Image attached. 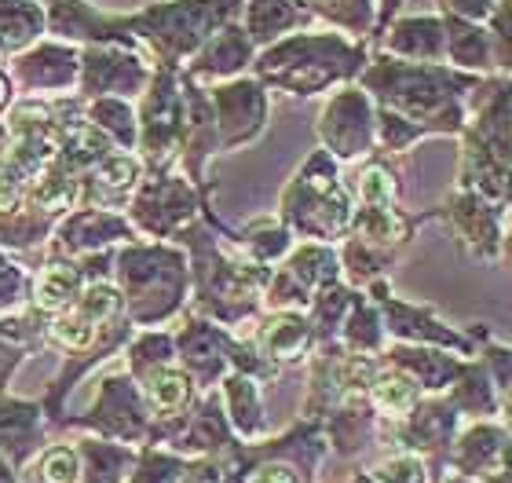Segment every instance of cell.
<instances>
[{
	"mask_svg": "<svg viewBox=\"0 0 512 483\" xmlns=\"http://www.w3.org/2000/svg\"><path fill=\"white\" fill-rule=\"evenodd\" d=\"M88 425L99 429L110 440H136L143 432V414H139L136 392L128 388L125 377H114L103 388V399L96 403V410L88 414Z\"/></svg>",
	"mask_w": 512,
	"mask_h": 483,
	"instance_id": "obj_1",
	"label": "cell"
},
{
	"mask_svg": "<svg viewBox=\"0 0 512 483\" xmlns=\"http://www.w3.org/2000/svg\"><path fill=\"white\" fill-rule=\"evenodd\" d=\"M41 443V414L26 403H0V454L19 469Z\"/></svg>",
	"mask_w": 512,
	"mask_h": 483,
	"instance_id": "obj_2",
	"label": "cell"
},
{
	"mask_svg": "<svg viewBox=\"0 0 512 483\" xmlns=\"http://www.w3.org/2000/svg\"><path fill=\"white\" fill-rule=\"evenodd\" d=\"M443 30H447V48H450V55H454V63L487 66L494 59V55H491V37H487L483 30H476L472 22L447 19V22H443Z\"/></svg>",
	"mask_w": 512,
	"mask_h": 483,
	"instance_id": "obj_3",
	"label": "cell"
},
{
	"mask_svg": "<svg viewBox=\"0 0 512 483\" xmlns=\"http://www.w3.org/2000/svg\"><path fill=\"white\" fill-rule=\"evenodd\" d=\"M395 48L406 55H425V59H439L443 44H447V30L436 19H410L395 30Z\"/></svg>",
	"mask_w": 512,
	"mask_h": 483,
	"instance_id": "obj_4",
	"label": "cell"
},
{
	"mask_svg": "<svg viewBox=\"0 0 512 483\" xmlns=\"http://www.w3.org/2000/svg\"><path fill=\"white\" fill-rule=\"evenodd\" d=\"M77 286H81V275L74 268L52 264V268H44L41 282H37V304L44 312H63L66 304L74 301Z\"/></svg>",
	"mask_w": 512,
	"mask_h": 483,
	"instance_id": "obj_5",
	"label": "cell"
},
{
	"mask_svg": "<svg viewBox=\"0 0 512 483\" xmlns=\"http://www.w3.org/2000/svg\"><path fill=\"white\" fill-rule=\"evenodd\" d=\"M85 462L77 447H48L37 465V483H81Z\"/></svg>",
	"mask_w": 512,
	"mask_h": 483,
	"instance_id": "obj_6",
	"label": "cell"
},
{
	"mask_svg": "<svg viewBox=\"0 0 512 483\" xmlns=\"http://www.w3.org/2000/svg\"><path fill=\"white\" fill-rule=\"evenodd\" d=\"M191 396V381L176 370H158L147 377V399L154 410H180Z\"/></svg>",
	"mask_w": 512,
	"mask_h": 483,
	"instance_id": "obj_7",
	"label": "cell"
},
{
	"mask_svg": "<svg viewBox=\"0 0 512 483\" xmlns=\"http://www.w3.org/2000/svg\"><path fill=\"white\" fill-rule=\"evenodd\" d=\"M374 399H377V407L388 410V414H406V410L414 407L417 388H414V381L403 374H384L374 381Z\"/></svg>",
	"mask_w": 512,
	"mask_h": 483,
	"instance_id": "obj_8",
	"label": "cell"
},
{
	"mask_svg": "<svg viewBox=\"0 0 512 483\" xmlns=\"http://www.w3.org/2000/svg\"><path fill=\"white\" fill-rule=\"evenodd\" d=\"M491 55L498 66H509L512 70V0H498V4H494Z\"/></svg>",
	"mask_w": 512,
	"mask_h": 483,
	"instance_id": "obj_9",
	"label": "cell"
},
{
	"mask_svg": "<svg viewBox=\"0 0 512 483\" xmlns=\"http://www.w3.org/2000/svg\"><path fill=\"white\" fill-rule=\"evenodd\" d=\"M304 337H308V330H304V322L300 319H278L267 326V348H271L275 355L297 352L300 344H304Z\"/></svg>",
	"mask_w": 512,
	"mask_h": 483,
	"instance_id": "obj_10",
	"label": "cell"
},
{
	"mask_svg": "<svg viewBox=\"0 0 512 483\" xmlns=\"http://www.w3.org/2000/svg\"><path fill=\"white\" fill-rule=\"evenodd\" d=\"M180 465L172 462V458H161V454H143V462H139V473L128 476V483H176L180 473H176Z\"/></svg>",
	"mask_w": 512,
	"mask_h": 483,
	"instance_id": "obj_11",
	"label": "cell"
},
{
	"mask_svg": "<svg viewBox=\"0 0 512 483\" xmlns=\"http://www.w3.org/2000/svg\"><path fill=\"white\" fill-rule=\"evenodd\" d=\"M381 476L384 483H421V465L414 458H395V462L381 465Z\"/></svg>",
	"mask_w": 512,
	"mask_h": 483,
	"instance_id": "obj_12",
	"label": "cell"
},
{
	"mask_svg": "<svg viewBox=\"0 0 512 483\" xmlns=\"http://www.w3.org/2000/svg\"><path fill=\"white\" fill-rule=\"evenodd\" d=\"M388 194H392V180H388V172H381V169L366 172V176H363L366 205H384V202H388Z\"/></svg>",
	"mask_w": 512,
	"mask_h": 483,
	"instance_id": "obj_13",
	"label": "cell"
},
{
	"mask_svg": "<svg viewBox=\"0 0 512 483\" xmlns=\"http://www.w3.org/2000/svg\"><path fill=\"white\" fill-rule=\"evenodd\" d=\"M494 4L498 0H450V8L458 11V15H465V19H487L494 11Z\"/></svg>",
	"mask_w": 512,
	"mask_h": 483,
	"instance_id": "obj_14",
	"label": "cell"
},
{
	"mask_svg": "<svg viewBox=\"0 0 512 483\" xmlns=\"http://www.w3.org/2000/svg\"><path fill=\"white\" fill-rule=\"evenodd\" d=\"M253 483H297L286 469H264V473H256Z\"/></svg>",
	"mask_w": 512,
	"mask_h": 483,
	"instance_id": "obj_15",
	"label": "cell"
},
{
	"mask_svg": "<svg viewBox=\"0 0 512 483\" xmlns=\"http://www.w3.org/2000/svg\"><path fill=\"white\" fill-rule=\"evenodd\" d=\"M0 483H19V480H15V469H11L4 458H0Z\"/></svg>",
	"mask_w": 512,
	"mask_h": 483,
	"instance_id": "obj_16",
	"label": "cell"
}]
</instances>
